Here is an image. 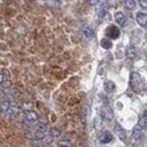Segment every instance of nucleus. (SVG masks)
<instances>
[{"mask_svg": "<svg viewBox=\"0 0 147 147\" xmlns=\"http://www.w3.org/2000/svg\"><path fill=\"white\" fill-rule=\"evenodd\" d=\"M7 96L8 98H11V99H15L17 96H20V91L17 88H9L7 92H6Z\"/></svg>", "mask_w": 147, "mask_h": 147, "instance_id": "nucleus-15", "label": "nucleus"}, {"mask_svg": "<svg viewBox=\"0 0 147 147\" xmlns=\"http://www.w3.org/2000/svg\"><path fill=\"white\" fill-rule=\"evenodd\" d=\"M48 133H49L51 136H53L54 138H55V137H59V136H60V131H59V130H56V129H51Z\"/></svg>", "mask_w": 147, "mask_h": 147, "instance_id": "nucleus-22", "label": "nucleus"}, {"mask_svg": "<svg viewBox=\"0 0 147 147\" xmlns=\"http://www.w3.org/2000/svg\"><path fill=\"white\" fill-rule=\"evenodd\" d=\"M6 100H8V96H7L6 92H3V91L0 90V103L3 102V101H6Z\"/></svg>", "mask_w": 147, "mask_h": 147, "instance_id": "nucleus-21", "label": "nucleus"}, {"mask_svg": "<svg viewBox=\"0 0 147 147\" xmlns=\"http://www.w3.org/2000/svg\"><path fill=\"white\" fill-rule=\"evenodd\" d=\"M113 140V134L109 131H103L100 136H99V141L101 144H108Z\"/></svg>", "mask_w": 147, "mask_h": 147, "instance_id": "nucleus-5", "label": "nucleus"}, {"mask_svg": "<svg viewBox=\"0 0 147 147\" xmlns=\"http://www.w3.org/2000/svg\"><path fill=\"white\" fill-rule=\"evenodd\" d=\"M59 147H72V144L69 140H60Z\"/></svg>", "mask_w": 147, "mask_h": 147, "instance_id": "nucleus-19", "label": "nucleus"}, {"mask_svg": "<svg viewBox=\"0 0 147 147\" xmlns=\"http://www.w3.org/2000/svg\"><path fill=\"white\" fill-rule=\"evenodd\" d=\"M114 90H115V84L113 82H110V80L105 82V91L107 93H113Z\"/></svg>", "mask_w": 147, "mask_h": 147, "instance_id": "nucleus-16", "label": "nucleus"}, {"mask_svg": "<svg viewBox=\"0 0 147 147\" xmlns=\"http://www.w3.org/2000/svg\"><path fill=\"white\" fill-rule=\"evenodd\" d=\"M144 138V132H142V130L138 126V127H136L134 130H133V139H136V140H141Z\"/></svg>", "mask_w": 147, "mask_h": 147, "instance_id": "nucleus-14", "label": "nucleus"}, {"mask_svg": "<svg viewBox=\"0 0 147 147\" xmlns=\"http://www.w3.org/2000/svg\"><path fill=\"white\" fill-rule=\"evenodd\" d=\"M1 114H2V109L0 108V116H1Z\"/></svg>", "mask_w": 147, "mask_h": 147, "instance_id": "nucleus-28", "label": "nucleus"}, {"mask_svg": "<svg viewBox=\"0 0 147 147\" xmlns=\"http://www.w3.org/2000/svg\"><path fill=\"white\" fill-rule=\"evenodd\" d=\"M3 80H6V78H5V75H3V74L0 71V83L2 84V83H3Z\"/></svg>", "mask_w": 147, "mask_h": 147, "instance_id": "nucleus-24", "label": "nucleus"}, {"mask_svg": "<svg viewBox=\"0 0 147 147\" xmlns=\"http://www.w3.org/2000/svg\"><path fill=\"white\" fill-rule=\"evenodd\" d=\"M138 126L141 130L147 129V110H144V113L140 115V118H139V122H138Z\"/></svg>", "mask_w": 147, "mask_h": 147, "instance_id": "nucleus-8", "label": "nucleus"}, {"mask_svg": "<svg viewBox=\"0 0 147 147\" xmlns=\"http://www.w3.org/2000/svg\"><path fill=\"white\" fill-rule=\"evenodd\" d=\"M139 3L144 9H147V0H140Z\"/></svg>", "mask_w": 147, "mask_h": 147, "instance_id": "nucleus-23", "label": "nucleus"}, {"mask_svg": "<svg viewBox=\"0 0 147 147\" xmlns=\"http://www.w3.org/2000/svg\"><path fill=\"white\" fill-rule=\"evenodd\" d=\"M24 117L29 122H38L39 121L38 114L34 113L33 110H24Z\"/></svg>", "mask_w": 147, "mask_h": 147, "instance_id": "nucleus-4", "label": "nucleus"}, {"mask_svg": "<svg viewBox=\"0 0 147 147\" xmlns=\"http://www.w3.org/2000/svg\"><path fill=\"white\" fill-rule=\"evenodd\" d=\"M124 5H125V7H126L127 9H130V10L134 9V7H136V2H134L133 0H126V1H124Z\"/></svg>", "mask_w": 147, "mask_h": 147, "instance_id": "nucleus-17", "label": "nucleus"}, {"mask_svg": "<svg viewBox=\"0 0 147 147\" xmlns=\"http://www.w3.org/2000/svg\"><path fill=\"white\" fill-rule=\"evenodd\" d=\"M9 107H10L9 100H6V101H3V102L0 103V108L2 109V111H7V110L9 109Z\"/></svg>", "mask_w": 147, "mask_h": 147, "instance_id": "nucleus-18", "label": "nucleus"}, {"mask_svg": "<svg viewBox=\"0 0 147 147\" xmlns=\"http://www.w3.org/2000/svg\"><path fill=\"white\" fill-rule=\"evenodd\" d=\"M100 45H101V47L105 48V49H110V48L113 47V42H111V40L108 39V38H102L101 41H100Z\"/></svg>", "mask_w": 147, "mask_h": 147, "instance_id": "nucleus-11", "label": "nucleus"}, {"mask_svg": "<svg viewBox=\"0 0 147 147\" xmlns=\"http://www.w3.org/2000/svg\"><path fill=\"white\" fill-rule=\"evenodd\" d=\"M121 34V30L119 28H117L116 25H109L106 30V36L108 37V39H117Z\"/></svg>", "mask_w": 147, "mask_h": 147, "instance_id": "nucleus-2", "label": "nucleus"}, {"mask_svg": "<svg viewBox=\"0 0 147 147\" xmlns=\"http://www.w3.org/2000/svg\"><path fill=\"white\" fill-rule=\"evenodd\" d=\"M115 21H116V23H117L118 25H124V24H125V21H126L125 15H124L122 11L115 13Z\"/></svg>", "mask_w": 147, "mask_h": 147, "instance_id": "nucleus-10", "label": "nucleus"}, {"mask_svg": "<svg viewBox=\"0 0 147 147\" xmlns=\"http://www.w3.org/2000/svg\"><path fill=\"white\" fill-rule=\"evenodd\" d=\"M1 86L3 87V88H10V86H11V82L9 80V79H6V80H3V83L1 84Z\"/></svg>", "mask_w": 147, "mask_h": 147, "instance_id": "nucleus-20", "label": "nucleus"}, {"mask_svg": "<svg viewBox=\"0 0 147 147\" xmlns=\"http://www.w3.org/2000/svg\"><path fill=\"white\" fill-rule=\"evenodd\" d=\"M136 20H137L139 25H141V26H146L147 25V14L146 13H137Z\"/></svg>", "mask_w": 147, "mask_h": 147, "instance_id": "nucleus-7", "label": "nucleus"}, {"mask_svg": "<svg viewBox=\"0 0 147 147\" xmlns=\"http://www.w3.org/2000/svg\"><path fill=\"white\" fill-rule=\"evenodd\" d=\"M137 56V49L134 46H129L126 48V57L129 59H134Z\"/></svg>", "mask_w": 147, "mask_h": 147, "instance_id": "nucleus-12", "label": "nucleus"}, {"mask_svg": "<svg viewBox=\"0 0 147 147\" xmlns=\"http://www.w3.org/2000/svg\"><path fill=\"white\" fill-rule=\"evenodd\" d=\"M24 107H25V108H31L32 105H31V103H24Z\"/></svg>", "mask_w": 147, "mask_h": 147, "instance_id": "nucleus-26", "label": "nucleus"}, {"mask_svg": "<svg viewBox=\"0 0 147 147\" xmlns=\"http://www.w3.org/2000/svg\"><path fill=\"white\" fill-rule=\"evenodd\" d=\"M83 33H84V36H85L87 39H92V38L94 37V31H93L92 28H90V26L83 28Z\"/></svg>", "mask_w": 147, "mask_h": 147, "instance_id": "nucleus-13", "label": "nucleus"}, {"mask_svg": "<svg viewBox=\"0 0 147 147\" xmlns=\"http://www.w3.org/2000/svg\"><path fill=\"white\" fill-rule=\"evenodd\" d=\"M115 131H116L117 137H118L123 142H125V141H126V134H125V131L122 129V126L118 125V124H116V125H115Z\"/></svg>", "mask_w": 147, "mask_h": 147, "instance_id": "nucleus-9", "label": "nucleus"}, {"mask_svg": "<svg viewBox=\"0 0 147 147\" xmlns=\"http://www.w3.org/2000/svg\"><path fill=\"white\" fill-rule=\"evenodd\" d=\"M130 85L137 92H139V91L142 90L144 82H142V79H141V77H140V75L138 72H131V76H130Z\"/></svg>", "mask_w": 147, "mask_h": 147, "instance_id": "nucleus-1", "label": "nucleus"}, {"mask_svg": "<svg viewBox=\"0 0 147 147\" xmlns=\"http://www.w3.org/2000/svg\"><path fill=\"white\" fill-rule=\"evenodd\" d=\"M88 3L90 5H96V3H99V1H90Z\"/></svg>", "mask_w": 147, "mask_h": 147, "instance_id": "nucleus-27", "label": "nucleus"}, {"mask_svg": "<svg viewBox=\"0 0 147 147\" xmlns=\"http://www.w3.org/2000/svg\"><path fill=\"white\" fill-rule=\"evenodd\" d=\"M101 117L105 118L106 121H111L114 118V113H113V109L110 108L109 105L105 103L101 107Z\"/></svg>", "mask_w": 147, "mask_h": 147, "instance_id": "nucleus-3", "label": "nucleus"}, {"mask_svg": "<svg viewBox=\"0 0 147 147\" xmlns=\"http://www.w3.org/2000/svg\"><path fill=\"white\" fill-rule=\"evenodd\" d=\"M18 114H20V107H17L16 105H10L9 109L6 111L7 117H16Z\"/></svg>", "mask_w": 147, "mask_h": 147, "instance_id": "nucleus-6", "label": "nucleus"}, {"mask_svg": "<svg viewBox=\"0 0 147 147\" xmlns=\"http://www.w3.org/2000/svg\"><path fill=\"white\" fill-rule=\"evenodd\" d=\"M47 5H49V6H56V5H60V2H47Z\"/></svg>", "mask_w": 147, "mask_h": 147, "instance_id": "nucleus-25", "label": "nucleus"}]
</instances>
